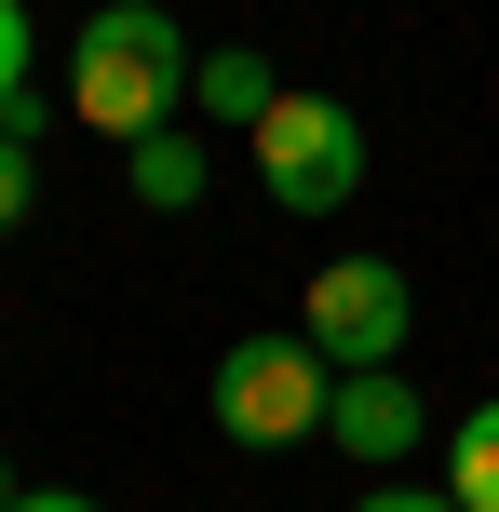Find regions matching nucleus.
<instances>
[{
	"instance_id": "obj_1",
	"label": "nucleus",
	"mask_w": 499,
	"mask_h": 512,
	"mask_svg": "<svg viewBox=\"0 0 499 512\" xmlns=\"http://www.w3.org/2000/svg\"><path fill=\"white\" fill-rule=\"evenodd\" d=\"M189 68H203V54H189V27L162 14V0H95L81 41H68V108L135 149V135L189 122Z\"/></svg>"
},
{
	"instance_id": "obj_4",
	"label": "nucleus",
	"mask_w": 499,
	"mask_h": 512,
	"mask_svg": "<svg viewBox=\"0 0 499 512\" xmlns=\"http://www.w3.org/2000/svg\"><path fill=\"white\" fill-rule=\"evenodd\" d=\"M405 324H419V297H405L392 256H338V270H311V310H297V337H311L338 378H365V364H405Z\"/></svg>"
},
{
	"instance_id": "obj_6",
	"label": "nucleus",
	"mask_w": 499,
	"mask_h": 512,
	"mask_svg": "<svg viewBox=\"0 0 499 512\" xmlns=\"http://www.w3.org/2000/svg\"><path fill=\"white\" fill-rule=\"evenodd\" d=\"M122 189H135L149 216H189V203H203V135H189V122L135 135V149H122Z\"/></svg>"
},
{
	"instance_id": "obj_8",
	"label": "nucleus",
	"mask_w": 499,
	"mask_h": 512,
	"mask_svg": "<svg viewBox=\"0 0 499 512\" xmlns=\"http://www.w3.org/2000/svg\"><path fill=\"white\" fill-rule=\"evenodd\" d=\"M27 203H41V81L0 108V230H27Z\"/></svg>"
},
{
	"instance_id": "obj_13",
	"label": "nucleus",
	"mask_w": 499,
	"mask_h": 512,
	"mask_svg": "<svg viewBox=\"0 0 499 512\" xmlns=\"http://www.w3.org/2000/svg\"><path fill=\"white\" fill-rule=\"evenodd\" d=\"M0 512H14V472H0Z\"/></svg>"
},
{
	"instance_id": "obj_3",
	"label": "nucleus",
	"mask_w": 499,
	"mask_h": 512,
	"mask_svg": "<svg viewBox=\"0 0 499 512\" xmlns=\"http://www.w3.org/2000/svg\"><path fill=\"white\" fill-rule=\"evenodd\" d=\"M257 189L284 216H338L351 189H365V108H338V95H270L257 108Z\"/></svg>"
},
{
	"instance_id": "obj_9",
	"label": "nucleus",
	"mask_w": 499,
	"mask_h": 512,
	"mask_svg": "<svg viewBox=\"0 0 499 512\" xmlns=\"http://www.w3.org/2000/svg\"><path fill=\"white\" fill-rule=\"evenodd\" d=\"M446 499H459V512H499V405H473V418L446 432Z\"/></svg>"
},
{
	"instance_id": "obj_7",
	"label": "nucleus",
	"mask_w": 499,
	"mask_h": 512,
	"mask_svg": "<svg viewBox=\"0 0 499 512\" xmlns=\"http://www.w3.org/2000/svg\"><path fill=\"white\" fill-rule=\"evenodd\" d=\"M270 95H284V81H270L257 41H230V54H203V68H189V108H203V122H243V135H257Z\"/></svg>"
},
{
	"instance_id": "obj_11",
	"label": "nucleus",
	"mask_w": 499,
	"mask_h": 512,
	"mask_svg": "<svg viewBox=\"0 0 499 512\" xmlns=\"http://www.w3.org/2000/svg\"><path fill=\"white\" fill-rule=\"evenodd\" d=\"M351 512H459V499H432V486H365Z\"/></svg>"
},
{
	"instance_id": "obj_2",
	"label": "nucleus",
	"mask_w": 499,
	"mask_h": 512,
	"mask_svg": "<svg viewBox=\"0 0 499 512\" xmlns=\"http://www.w3.org/2000/svg\"><path fill=\"white\" fill-rule=\"evenodd\" d=\"M324 405H338V364L311 351V337H230L216 351V432L230 445H311L324 432Z\"/></svg>"
},
{
	"instance_id": "obj_10",
	"label": "nucleus",
	"mask_w": 499,
	"mask_h": 512,
	"mask_svg": "<svg viewBox=\"0 0 499 512\" xmlns=\"http://www.w3.org/2000/svg\"><path fill=\"white\" fill-rule=\"evenodd\" d=\"M27 95V0H0V108Z\"/></svg>"
},
{
	"instance_id": "obj_5",
	"label": "nucleus",
	"mask_w": 499,
	"mask_h": 512,
	"mask_svg": "<svg viewBox=\"0 0 499 512\" xmlns=\"http://www.w3.org/2000/svg\"><path fill=\"white\" fill-rule=\"evenodd\" d=\"M419 432L432 418H419V391H405V364H365V378H338V405H324V445H351V459H378V472Z\"/></svg>"
},
{
	"instance_id": "obj_12",
	"label": "nucleus",
	"mask_w": 499,
	"mask_h": 512,
	"mask_svg": "<svg viewBox=\"0 0 499 512\" xmlns=\"http://www.w3.org/2000/svg\"><path fill=\"white\" fill-rule=\"evenodd\" d=\"M14 512H108V499H81V486H14Z\"/></svg>"
}]
</instances>
